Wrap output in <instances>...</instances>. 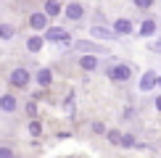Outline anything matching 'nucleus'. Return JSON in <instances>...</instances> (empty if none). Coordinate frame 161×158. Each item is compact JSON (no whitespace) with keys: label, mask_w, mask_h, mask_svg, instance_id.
I'll use <instances>...</instances> for the list:
<instances>
[{"label":"nucleus","mask_w":161,"mask_h":158,"mask_svg":"<svg viewBox=\"0 0 161 158\" xmlns=\"http://www.w3.org/2000/svg\"><path fill=\"white\" fill-rule=\"evenodd\" d=\"M11 82L16 84V87H26V82H29V71H26V69H13Z\"/></svg>","instance_id":"obj_1"},{"label":"nucleus","mask_w":161,"mask_h":158,"mask_svg":"<svg viewBox=\"0 0 161 158\" xmlns=\"http://www.w3.org/2000/svg\"><path fill=\"white\" fill-rule=\"evenodd\" d=\"M45 40H53V42H69V34H66V29H61V26H53V29H48V34H45Z\"/></svg>","instance_id":"obj_2"},{"label":"nucleus","mask_w":161,"mask_h":158,"mask_svg":"<svg viewBox=\"0 0 161 158\" xmlns=\"http://www.w3.org/2000/svg\"><path fill=\"white\" fill-rule=\"evenodd\" d=\"M108 76L111 79H130L132 76V69H130V66H114V69H108Z\"/></svg>","instance_id":"obj_3"},{"label":"nucleus","mask_w":161,"mask_h":158,"mask_svg":"<svg viewBox=\"0 0 161 158\" xmlns=\"http://www.w3.org/2000/svg\"><path fill=\"white\" fill-rule=\"evenodd\" d=\"M158 84V76L153 74V71H148V74H143V82H140V90H153Z\"/></svg>","instance_id":"obj_4"},{"label":"nucleus","mask_w":161,"mask_h":158,"mask_svg":"<svg viewBox=\"0 0 161 158\" xmlns=\"http://www.w3.org/2000/svg\"><path fill=\"white\" fill-rule=\"evenodd\" d=\"M29 24L35 26V29H45V26H48V16H45V13H32Z\"/></svg>","instance_id":"obj_5"},{"label":"nucleus","mask_w":161,"mask_h":158,"mask_svg":"<svg viewBox=\"0 0 161 158\" xmlns=\"http://www.w3.org/2000/svg\"><path fill=\"white\" fill-rule=\"evenodd\" d=\"M82 5H79V3H69V5H66V16H69V18H82Z\"/></svg>","instance_id":"obj_6"},{"label":"nucleus","mask_w":161,"mask_h":158,"mask_svg":"<svg viewBox=\"0 0 161 158\" xmlns=\"http://www.w3.org/2000/svg\"><path fill=\"white\" fill-rule=\"evenodd\" d=\"M90 34H92V37H98V40H114V34H111L108 29H103V26H92Z\"/></svg>","instance_id":"obj_7"},{"label":"nucleus","mask_w":161,"mask_h":158,"mask_svg":"<svg viewBox=\"0 0 161 158\" xmlns=\"http://www.w3.org/2000/svg\"><path fill=\"white\" fill-rule=\"evenodd\" d=\"M37 82L42 84V87H48V84L53 82V74H50L48 69H40V71H37Z\"/></svg>","instance_id":"obj_8"},{"label":"nucleus","mask_w":161,"mask_h":158,"mask_svg":"<svg viewBox=\"0 0 161 158\" xmlns=\"http://www.w3.org/2000/svg\"><path fill=\"white\" fill-rule=\"evenodd\" d=\"M130 32H132V21L119 18V21H116V34H130Z\"/></svg>","instance_id":"obj_9"},{"label":"nucleus","mask_w":161,"mask_h":158,"mask_svg":"<svg viewBox=\"0 0 161 158\" xmlns=\"http://www.w3.org/2000/svg\"><path fill=\"white\" fill-rule=\"evenodd\" d=\"M58 13H61V3H56V0L45 3V16H58Z\"/></svg>","instance_id":"obj_10"},{"label":"nucleus","mask_w":161,"mask_h":158,"mask_svg":"<svg viewBox=\"0 0 161 158\" xmlns=\"http://www.w3.org/2000/svg\"><path fill=\"white\" fill-rule=\"evenodd\" d=\"M0 108L3 111H16V100H13L11 95H3L0 97Z\"/></svg>","instance_id":"obj_11"},{"label":"nucleus","mask_w":161,"mask_h":158,"mask_svg":"<svg viewBox=\"0 0 161 158\" xmlns=\"http://www.w3.org/2000/svg\"><path fill=\"white\" fill-rule=\"evenodd\" d=\"M26 48H29L32 53H37L40 48H42V37H29V42H26Z\"/></svg>","instance_id":"obj_12"},{"label":"nucleus","mask_w":161,"mask_h":158,"mask_svg":"<svg viewBox=\"0 0 161 158\" xmlns=\"http://www.w3.org/2000/svg\"><path fill=\"white\" fill-rule=\"evenodd\" d=\"M79 63H82V69H95V66H98V61L92 55H82V58H79Z\"/></svg>","instance_id":"obj_13"},{"label":"nucleus","mask_w":161,"mask_h":158,"mask_svg":"<svg viewBox=\"0 0 161 158\" xmlns=\"http://www.w3.org/2000/svg\"><path fill=\"white\" fill-rule=\"evenodd\" d=\"M153 29H156L153 18H148V21H143V26H140V32H143V34H153Z\"/></svg>","instance_id":"obj_14"},{"label":"nucleus","mask_w":161,"mask_h":158,"mask_svg":"<svg viewBox=\"0 0 161 158\" xmlns=\"http://www.w3.org/2000/svg\"><path fill=\"white\" fill-rule=\"evenodd\" d=\"M0 37H3V40H11V37H13V26L3 24V26H0Z\"/></svg>","instance_id":"obj_15"},{"label":"nucleus","mask_w":161,"mask_h":158,"mask_svg":"<svg viewBox=\"0 0 161 158\" xmlns=\"http://www.w3.org/2000/svg\"><path fill=\"white\" fill-rule=\"evenodd\" d=\"M77 48H79V50H90V53H95V50H100L98 45H92V42H77Z\"/></svg>","instance_id":"obj_16"},{"label":"nucleus","mask_w":161,"mask_h":158,"mask_svg":"<svg viewBox=\"0 0 161 158\" xmlns=\"http://www.w3.org/2000/svg\"><path fill=\"white\" fill-rule=\"evenodd\" d=\"M29 132H32V134H35V137H37V134H40V132H42V127H40V124H37V121H32V124H29Z\"/></svg>","instance_id":"obj_17"},{"label":"nucleus","mask_w":161,"mask_h":158,"mask_svg":"<svg viewBox=\"0 0 161 158\" xmlns=\"http://www.w3.org/2000/svg\"><path fill=\"white\" fill-rule=\"evenodd\" d=\"M122 145H124V148H132V145H135V140H132L130 134H124V137H122Z\"/></svg>","instance_id":"obj_18"},{"label":"nucleus","mask_w":161,"mask_h":158,"mask_svg":"<svg viewBox=\"0 0 161 158\" xmlns=\"http://www.w3.org/2000/svg\"><path fill=\"white\" fill-rule=\"evenodd\" d=\"M108 140L111 142H122V134H119V132H108Z\"/></svg>","instance_id":"obj_19"},{"label":"nucleus","mask_w":161,"mask_h":158,"mask_svg":"<svg viewBox=\"0 0 161 158\" xmlns=\"http://www.w3.org/2000/svg\"><path fill=\"white\" fill-rule=\"evenodd\" d=\"M0 158H13V153H11L8 148H0Z\"/></svg>","instance_id":"obj_20"},{"label":"nucleus","mask_w":161,"mask_h":158,"mask_svg":"<svg viewBox=\"0 0 161 158\" xmlns=\"http://www.w3.org/2000/svg\"><path fill=\"white\" fill-rule=\"evenodd\" d=\"M26 113L35 116V113H37V105H35V103H29V105H26Z\"/></svg>","instance_id":"obj_21"},{"label":"nucleus","mask_w":161,"mask_h":158,"mask_svg":"<svg viewBox=\"0 0 161 158\" xmlns=\"http://www.w3.org/2000/svg\"><path fill=\"white\" fill-rule=\"evenodd\" d=\"M151 50H156V53H161V40H156V42H151Z\"/></svg>","instance_id":"obj_22"},{"label":"nucleus","mask_w":161,"mask_h":158,"mask_svg":"<svg viewBox=\"0 0 161 158\" xmlns=\"http://www.w3.org/2000/svg\"><path fill=\"white\" fill-rule=\"evenodd\" d=\"M156 108H158V111H161V97H156Z\"/></svg>","instance_id":"obj_23"},{"label":"nucleus","mask_w":161,"mask_h":158,"mask_svg":"<svg viewBox=\"0 0 161 158\" xmlns=\"http://www.w3.org/2000/svg\"><path fill=\"white\" fill-rule=\"evenodd\" d=\"M158 84H161V79H158Z\"/></svg>","instance_id":"obj_24"}]
</instances>
